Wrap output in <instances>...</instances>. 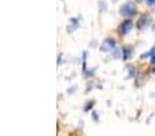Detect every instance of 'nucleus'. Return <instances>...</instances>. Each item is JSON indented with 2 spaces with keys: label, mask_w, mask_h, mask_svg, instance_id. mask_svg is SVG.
Here are the masks:
<instances>
[{
  "label": "nucleus",
  "mask_w": 155,
  "mask_h": 136,
  "mask_svg": "<svg viewBox=\"0 0 155 136\" xmlns=\"http://www.w3.org/2000/svg\"><path fill=\"white\" fill-rule=\"evenodd\" d=\"M135 11H136V6L132 3V2L125 3L120 8V14L122 15V17H132V15L135 14Z\"/></svg>",
  "instance_id": "nucleus-1"
},
{
  "label": "nucleus",
  "mask_w": 155,
  "mask_h": 136,
  "mask_svg": "<svg viewBox=\"0 0 155 136\" xmlns=\"http://www.w3.org/2000/svg\"><path fill=\"white\" fill-rule=\"evenodd\" d=\"M115 47V41L114 40H111V38H107V40H104L102 44V47H100V50L102 51H113Z\"/></svg>",
  "instance_id": "nucleus-2"
},
{
  "label": "nucleus",
  "mask_w": 155,
  "mask_h": 136,
  "mask_svg": "<svg viewBox=\"0 0 155 136\" xmlns=\"http://www.w3.org/2000/svg\"><path fill=\"white\" fill-rule=\"evenodd\" d=\"M132 28H133V24H132L130 21L124 22V24L120 26V33L121 35H126V33H129L132 30Z\"/></svg>",
  "instance_id": "nucleus-3"
},
{
  "label": "nucleus",
  "mask_w": 155,
  "mask_h": 136,
  "mask_svg": "<svg viewBox=\"0 0 155 136\" xmlns=\"http://www.w3.org/2000/svg\"><path fill=\"white\" fill-rule=\"evenodd\" d=\"M130 52H132L130 48H124V59H128L129 55H130Z\"/></svg>",
  "instance_id": "nucleus-4"
},
{
  "label": "nucleus",
  "mask_w": 155,
  "mask_h": 136,
  "mask_svg": "<svg viewBox=\"0 0 155 136\" xmlns=\"http://www.w3.org/2000/svg\"><path fill=\"white\" fill-rule=\"evenodd\" d=\"M147 3H148L150 6H154V4H155V0H147Z\"/></svg>",
  "instance_id": "nucleus-5"
},
{
  "label": "nucleus",
  "mask_w": 155,
  "mask_h": 136,
  "mask_svg": "<svg viewBox=\"0 0 155 136\" xmlns=\"http://www.w3.org/2000/svg\"><path fill=\"white\" fill-rule=\"evenodd\" d=\"M151 62H152V63H155V54H154V55H152V58H151Z\"/></svg>",
  "instance_id": "nucleus-6"
},
{
  "label": "nucleus",
  "mask_w": 155,
  "mask_h": 136,
  "mask_svg": "<svg viewBox=\"0 0 155 136\" xmlns=\"http://www.w3.org/2000/svg\"><path fill=\"white\" fill-rule=\"evenodd\" d=\"M152 32L155 33V25H154V26H152Z\"/></svg>",
  "instance_id": "nucleus-7"
},
{
  "label": "nucleus",
  "mask_w": 155,
  "mask_h": 136,
  "mask_svg": "<svg viewBox=\"0 0 155 136\" xmlns=\"http://www.w3.org/2000/svg\"><path fill=\"white\" fill-rule=\"evenodd\" d=\"M154 74H155V69H154Z\"/></svg>",
  "instance_id": "nucleus-8"
}]
</instances>
